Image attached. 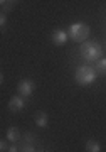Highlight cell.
<instances>
[{
	"label": "cell",
	"mask_w": 106,
	"mask_h": 152,
	"mask_svg": "<svg viewBox=\"0 0 106 152\" xmlns=\"http://www.w3.org/2000/svg\"><path fill=\"white\" fill-rule=\"evenodd\" d=\"M9 152H19V147H17L15 144H12V145L9 147Z\"/></svg>",
	"instance_id": "cell-15"
},
{
	"label": "cell",
	"mask_w": 106,
	"mask_h": 152,
	"mask_svg": "<svg viewBox=\"0 0 106 152\" xmlns=\"http://www.w3.org/2000/svg\"><path fill=\"white\" fill-rule=\"evenodd\" d=\"M20 152H36V147H34V144H25L20 149Z\"/></svg>",
	"instance_id": "cell-12"
},
{
	"label": "cell",
	"mask_w": 106,
	"mask_h": 152,
	"mask_svg": "<svg viewBox=\"0 0 106 152\" xmlns=\"http://www.w3.org/2000/svg\"><path fill=\"white\" fill-rule=\"evenodd\" d=\"M94 69L98 75H106V58H101L98 63H94Z\"/></svg>",
	"instance_id": "cell-10"
},
{
	"label": "cell",
	"mask_w": 106,
	"mask_h": 152,
	"mask_svg": "<svg viewBox=\"0 0 106 152\" xmlns=\"http://www.w3.org/2000/svg\"><path fill=\"white\" fill-rule=\"evenodd\" d=\"M86 152H101V144L94 139H89L86 142Z\"/></svg>",
	"instance_id": "cell-9"
},
{
	"label": "cell",
	"mask_w": 106,
	"mask_h": 152,
	"mask_svg": "<svg viewBox=\"0 0 106 152\" xmlns=\"http://www.w3.org/2000/svg\"><path fill=\"white\" fill-rule=\"evenodd\" d=\"M5 24H7V17H5V14H2V15H0V27L4 29Z\"/></svg>",
	"instance_id": "cell-14"
},
{
	"label": "cell",
	"mask_w": 106,
	"mask_h": 152,
	"mask_svg": "<svg viewBox=\"0 0 106 152\" xmlns=\"http://www.w3.org/2000/svg\"><path fill=\"white\" fill-rule=\"evenodd\" d=\"M25 107V102H24V98L20 96V95H17V96H12L10 102H9V110L10 112H20L22 108Z\"/></svg>",
	"instance_id": "cell-6"
},
{
	"label": "cell",
	"mask_w": 106,
	"mask_h": 152,
	"mask_svg": "<svg viewBox=\"0 0 106 152\" xmlns=\"http://www.w3.org/2000/svg\"><path fill=\"white\" fill-rule=\"evenodd\" d=\"M68 32L66 31H61V29H57V31H54L52 36H51V41H52V44H56V46H64V44L68 42Z\"/></svg>",
	"instance_id": "cell-5"
},
{
	"label": "cell",
	"mask_w": 106,
	"mask_h": 152,
	"mask_svg": "<svg viewBox=\"0 0 106 152\" xmlns=\"http://www.w3.org/2000/svg\"><path fill=\"white\" fill-rule=\"evenodd\" d=\"M89 31L91 27L86 24V22H74L71 24L68 29V36L71 41H74L78 44H84L86 39L89 37Z\"/></svg>",
	"instance_id": "cell-2"
},
{
	"label": "cell",
	"mask_w": 106,
	"mask_h": 152,
	"mask_svg": "<svg viewBox=\"0 0 106 152\" xmlns=\"http://www.w3.org/2000/svg\"><path fill=\"white\" fill-rule=\"evenodd\" d=\"M17 91H19V95L22 98L30 96L32 93H34V81L32 80H20L19 85H17Z\"/></svg>",
	"instance_id": "cell-4"
},
{
	"label": "cell",
	"mask_w": 106,
	"mask_h": 152,
	"mask_svg": "<svg viewBox=\"0 0 106 152\" xmlns=\"http://www.w3.org/2000/svg\"><path fill=\"white\" fill-rule=\"evenodd\" d=\"M20 135L22 134H20V130H19L17 127H10V129L7 130V140L12 142V144H15V142L20 139Z\"/></svg>",
	"instance_id": "cell-8"
},
{
	"label": "cell",
	"mask_w": 106,
	"mask_h": 152,
	"mask_svg": "<svg viewBox=\"0 0 106 152\" xmlns=\"http://www.w3.org/2000/svg\"><path fill=\"white\" fill-rule=\"evenodd\" d=\"M34 122H36V125L37 127H41V129H46L49 124V115L46 113V112H37V113L34 115Z\"/></svg>",
	"instance_id": "cell-7"
},
{
	"label": "cell",
	"mask_w": 106,
	"mask_h": 152,
	"mask_svg": "<svg viewBox=\"0 0 106 152\" xmlns=\"http://www.w3.org/2000/svg\"><path fill=\"white\" fill-rule=\"evenodd\" d=\"M96 78H98V73H96L94 66H91V64L79 66V68L76 69V73H74L76 83L81 85V86H88V85H91V83H94Z\"/></svg>",
	"instance_id": "cell-3"
},
{
	"label": "cell",
	"mask_w": 106,
	"mask_h": 152,
	"mask_svg": "<svg viewBox=\"0 0 106 152\" xmlns=\"http://www.w3.org/2000/svg\"><path fill=\"white\" fill-rule=\"evenodd\" d=\"M0 151H2V152H9V145H7V140H2V142H0Z\"/></svg>",
	"instance_id": "cell-13"
},
{
	"label": "cell",
	"mask_w": 106,
	"mask_h": 152,
	"mask_svg": "<svg viewBox=\"0 0 106 152\" xmlns=\"http://www.w3.org/2000/svg\"><path fill=\"white\" fill-rule=\"evenodd\" d=\"M0 4H2V14H5V12L12 10V9L15 7L17 2H14V0H12V2H9V0H2Z\"/></svg>",
	"instance_id": "cell-11"
},
{
	"label": "cell",
	"mask_w": 106,
	"mask_h": 152,
	"mask_svg": "<svg viewBox=\"0 0 106 152\" xmlns=\"http://www.w3.org/2000/svg\"><path fill=\"white\" fill-rule=\"evenodd\" d=\"M79 54L88 64L98 63V61L103 58V48H101V44L96 42V41H86L84 44H81Z\"/></svg>",
	"instance_id": "cell-1"
}]
</instances>
